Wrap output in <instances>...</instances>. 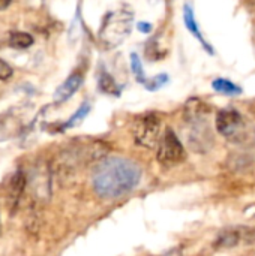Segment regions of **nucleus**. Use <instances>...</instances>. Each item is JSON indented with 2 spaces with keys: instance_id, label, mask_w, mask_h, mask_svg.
<instances>
[{
  "instance_id": "1",
  "label": "nucleus",
  "mask_w": 255,
  "mask_h": 256,
  "mask_svg": "<svg viewBox=\"0 0 255 256\" xmlns=\"http://www.w3.org/2000/svg\"><path fill=\"white\" fill-rule=\"evenodd\" d=\"M141 178L140 166L125 158L104 159L93 172V189L102 198H117L131 192Z\"/></svg>"
},
{
  "instance_id": "2",
  "label": "nucleus",
  "mask_w": 255,
  "mask_h": 256,
  "mask_svg": "<svg viewBox=\"0 0 255 256\" xmlns=\"http://www.w3.org/2000/svg\"><path fill=\"white\" fill-rule=\"evenodd\" d=\"M134 26V15L129 10H113L108 12L101 24L98 38L107 50L117 48L129 36Z\"/></svg>"
},
{
  "instance_id": "3",
  "label": "nucleus",
  "mask_w": 255,
  "mask_h": 256,
  "mask_svg": "<svg viewBox=\"0 0 255 256\" xmlns=\"http://www.w3.org/2000/svg\"><path fill=\"white\" fill-rule=\"evenodd\" d=\"M216 129L225 140L234 144H246L254 140L252 124L234 108H225L218 112Z\"/></svg>"
},
{
  "instance_id": "4",
  "label": "nucleus",
  "mask_w": 255,
  "mask_h": 256,
  "mask_svg": "<svg viewBox=\"0 0 255 256\" xmlns=\"http://www.w3.org/2000/svg\"><path fill=\"white\" fill-rule=\"evenodd\" d=\"M134 140L146 148L158 147L161 141V118L156 114H146L134 124Z\"/></svg>"
},
{
  "instance_id": "5",
  "label": "nucleus",
  "mask_w": 255,
  "mask_h": 256,
  "mask_svg": "<svg viewBox=\"0 0 255 256\" xmlns=\"http://www.w3.org/2000/svg\"><path fill=\"white\" fill-rule=\"evenodd\" d=\"M156 159L164 166H174L185 159V148L173 129H167L158 144Z\"/></svg>"
},
{
  "instance_id": "6",
  "label": "nucleus",
  "mask_w": 255,
  "mask_h": 256,
  "mask_svg": "<svg viewBox=\"0 0 255 256\" xmlns=\"http://www.w3.org/2000/svg\"><path fill=\"white\" fill-rule=\"evenodd\" d=\"M83 74L81 72H78V70H75V72H72L59 87H57V90L54 92V102L56 104H63V102H66L68 99H71L72 96H74V93L81 87V84H83Z\"/></svg>"
},
{
  "instance_id": "7",
  "label": "nucleus",
  "mask_w": 255,
  "mask_h": 256,
  "mask_svg": "<svg viewBox=\"0 0 255 256\" xmlns=\"http://www.w3.org/2000/svg\"><path fill=\"white\" fill-rule=\"evenodd\" d=\"M26 184H27V180H26V176L23 171H17L11 180H9V186H8V200H9V204H11V208L12 212L17 208L18 202H20V198L26 189Z\"/></svg>"
},
{
  "instance_id": "8",
  "label": "nucleus",
  "mask_w": 255,
  "mask_h": 256,
  "mask_svg": "<svg viewBox=\"0 0 255 256\" xmlns=\"http://www.w3.org/2000/svg\"><path fill=\"white\" fill-rule=\"evenodd\" d=\"M183 21H185L186 28L191 32V34H192L195 39L200 40V44L204 46V50H207L210 54H213V48H212V45L207 44V40L203 38V33H201V30H200V27H198V24H197L194 10H192V8H191L189 4H185V6H183Z\"/></svg>"
},
{
  "instance_id": "9",
  "label": "nucleus",
  "mask_w": 255,
  "mask_h": 256,
  "mask_svg": "<svg viewBox=\"0 0 255 256\" xmlns=\"http://www.w3.org/2000/svg\"><path fill=\"white\" fill-rule=\"evenodd\" d=\"M98 87L102 93L110 94V96H116L119 98L122 93V87L114 81V78L107 72V70H101L99 74V80H98Z\"/></svg>"
},
{
  "instance_id": "10",
  "label": "nucleus",
  "mask_w": 255,
  "mask_h": 256,
  "mask_svg": "<svg viewBox=\"0 0 255 256\" xmlns=\"http://www.w3.org/2000/svg\"><path fill=\"white\" fill-rule=\"evenodd\" d=\"M212 87L215 92L221 93V94H225V96H237L242 93V88L234 84L233 81L230 80H225V78H218V80H213L212 82Z\"/></svg>"
},
{
  "instance_id": "11",
  "label": "nucleus",
  "mask_w": 255,
  "mask_h": 256,
  "mask_svg": "<svg viewBox=\"0 0 255 256\" xmlns=\"http://www.w3.org/2000/svg\"><path fill=\"white\" fill-rule=\"evenodd\" d=\"M89 111H90V104H89V102L81 104V106L75 111V114H72V116L69 117V120L65 122V123L59 128V132H60V130H65V129H69V128H74V126H77V124H80V123L86 118V116L89 114Z\"/></svg>"
},
{
  "instance_id": "12",
  "label": "nucleus",
  "mask_w": 255,
  "mask_h": 256,
  "mask_svg": "<svg viewBox=\"0 0 255 256\" xmlns=\"http://www.w3.org/2000/svg\"><path fill=\"white\" fill-rule=\"evenodd\" d=\"M9 45L15 50H26L33 45V38L24 32H15L9 36Z\"/></svg>"
},
{
  "instance_id": "13",
  "label": "nucleus",
  "mask_w": 255,
  "mask_h": 256,
  "mask_svg": "<svg viewBox=\"0 0 255 256\" xmlns=\"http://www.w3.org/2000/svg\"><path fill=\"white\" fill-rule=\"evenodd\" d=\"M168 75L167 74H159V75H155V76H152V78H146V81H144V87L147 88V90H150V92H155V90H159V88H162L167 82H168Z\"/></svg>"
},
{
  "instance_id": "14",
  "label": "nucleus",
  "mask_w": 255,
  "mask_h": 256,
  "mask_svg": "<svg viewBox=\"0 0 255 256\" xmlns=\"http://www.w3.org/2000/svg\"><path fill=\"white\" fill-rule=\"evenodd\" d=\"M131 70H132L134 76L137 78V81H138L140 84H144L146 76H144V72H143L141 60H140V57H138L137 52H131Z\"/></svg>"
},
{
  "instance_id": "15",
  "label": "nucleus",
  "mask_w": 255,
  "mask_h": 256,
  "mask_svg": "<svg viewBox=\"0 0 255 256\" xmlns=\"http://www.w3.org/2000/svg\"><path fill=\"white\" fill-rule=\"evenodd\" d=\"M239 242V237L234 231L222 232L216 240V248H234Z\"/></svg>"
},
{
  "instance_id": "16",
  "label": "nucleus",
  "mask_w": 255,
  "mask_h": 256,
  "mask_svg": "<svg viewBox=\"0 0 255 256\" xmlns=\"http://www.w3.org/2000/svg\"><path fill=\"white\" fill-rule=\"evenodd\" d=\"M12 75H14L12 66H11L8 62H5L3 58H0V80H2V81H6V80H9Z\"/></svg>"
},
{
  "instance_id": "17",
  "label": "nucleus",
  "mask_w": 255,
  "mask_h": 256,
  "mask_svg": "<svg viewBox=\"0 0 255 256\" xmlns=\"http://www.w3.org/2000/svg\"><path fill=\"white\" fill-rule=\"evenodd\" d=\"M137 28H138L141 33H146V34H147V33H150V32L153 30V26H152L150 22H144V21H141V22H138V24H137Z\"/></svg>"
},
{
  "instance_id": "18",
  "label": "nucleus",
  "mask_w": 255,
  "mask_h": 256,
  "mask_svg": "<svg viewBox=\"0 0 255 256\" xmlns=\"http://www.w3.org/2000/svg\"><path fill=\"white\" fill-rule=\"evenodd\" d=\"M11 3H12V0H0V10H5Z\"/></svg>"
},
{
  "instance_id": "19",
  "label": "nucleus",
  "mask_w": 255,
  "mask_h": 256,
  "mask_svg": "<svg viewBox=\"0 0 255 256\" xmlns=\"http://www.w3.org/2000/svg\"><path fill=\"white\" fill-rule=\"evenodd\" d=\"M165 256H182V254H180V250H179V249H174V250L168 252Z\"/></svg>"
}]
</instances>
